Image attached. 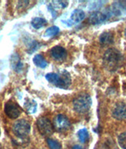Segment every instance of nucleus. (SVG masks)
<instances>
[{"instance_id":"13","label":"nucleus","mask_w":126,"mask_h":149,"mask_svg":"<svg viewBox=\"0 0 126 149\" xmlns=\"http://www.w3.org/2000/svg\"><path fill=\"white\" fill-rule=\"evenodd\" d=\"M31 24L32 26L35 29H39L46 25V24H47V21H46V20H45L44 18L35 17L32 20Z\"/></svg>"},{"instance_id":"8","label":"nucleus","mask_w":126,"mask_h":149,"mask_svg":"<svg viewBox=\"0 0 126 149\" xmlns=\"http://www.w3.org/2000/svg\"><path fill=\"white\" fill-rule=\"evenodd\" d=\"M112 116L117 120L126 119V104L124 102H118L112 110Z\"/></svg>"},{"instance_id":"15","label":"nucleus","mask_w":126,"mask_h":149,"mask_svg":"<svg viewBox=\"0 0 126 149\" xmlns=\"http://www.w3.org/2000/svg\"><path fill=\"white\" fill-rule=\"evenodd\" d=\"M77 136L78 138L80 140V141L81 143H85L88 141L89 139V134L87 129H81L80 130L78 133H77Z\"/></svg>"},{"instance_id":"7","label":"nucleus","mask_w":126,"mask_h":149,"mask_svg":"<svg viewBox=\"0 0 126 149\" xmlns=\"http://www.w3.org/2000/svg\"><path fill=\"white\" fill-rule=\"evenodd\" d=\"M54 128L58 132H65L70 129L71 123H70L69 118L64 115H58L54 118V123H53Z\"/></svg>"},{"instance_id":"5","label":"nucleus","mask_w":126,"mask_h":149,"mask_svg":"<svg viewBox=\"0 0 126 149\" xmlns=\"http://www.w3.org/2000/svg\"><path fill=\"white\" fill-rule=\"evenodd\" d=\"M39 132L43 136H50L54 132V126L49 118L46 117H41L36 122Z\"/></svg>"},{"instance_id":"22","label":"nucleus","mask_w":126,"mask_h":149,"mask_svg":"<svg viewBox=\"0 0 126 149\" xmlns=\"http://www.w3.org/2000/svg\"><path fill=\"white\" fill-rule=\"evenodd\" d=\"M0 149H3V146H2V145H1V144H0Z\"/></svg>"},{"instance_id":"19","label":"nucleus","mask_w":126,"mask_h":149,"mask_svg":"<svg viewBox=\"0 0 126 149\" xmlns=\"http://www.w3.org/2000/svg\"><path fill=\"white\" fill-rule=\"evenodd\" d=\"M118 144L121 148L126 149V132H124L119 135Z\"/></svg>"},{"instance_id":"9","label":"nucleus","mask_w":126,"mask_h":149,"mask_svg":"<svg viewBox=\"0 0 126 149\" xmlns=\"http://www.w3.org/2000/svg\"><path fill=\"white\" fill-rule=\"evenodd\" d=\"M50 55L56 61H62L66 59L67 51L62 46H55L50 50Z\"/></svg>"},{"instance_id":"2","label":"nucleus","mask_w":126,"mask_h":149,"mask_svg":"<svg viewBox=\"0 0 126 149\" xmlns=\"http://www.w3.org/2000/svg\"><path fill=\"white\" fill-rule=\"evenodd\" d=\"M46 79L55 86L61 89H67L71 85V76L69 72H62L58 73H48L45 75Z\"/></svg>"},{"instance_id":"3","label":"nucleus","mask_w":126,"mask_h":149,"mask_svg":"<svg viewBox=\"0 0 126 149\" xmlns=\"http://www.w3.org/2000/svg\"><path fill=\"white\" fill-rule=\"evenodd\" d=\"M92 101L90 95L88 93H81L75 98L73 102V106L75 111L79 114H84L88 112L92 106Z\"/></svg>"},{"instance_id":"20","label":"nucleus","mask_w":126,"mask_h":149,"mask_svg":"<svg viewBox=\"0 0 126 149\" xmlns=\"http://www.w3.org/2000/svg\"><path fill=\"white\" fill-rule=\"evenodd\" d=\"M72 149H83L82 147L80 146V145H79V144H76V145H74V146L73 147Z\"/></svg>"},{"instance_id":"18","label":"nucleus","mask_w":126,"mask_h":149,"mask_svg":"<svg viewBox=\"0 0 126 149\" xmlns=\"http://www.w3.org/2000/svg\"><path fill=\"white\" fill-rule=\"evenodd\" d=\"M46 143L50 149H62V144L56 140L52 138L46 139Z\"/></svg>"},{"instance_id":"21","label":"nucleus","mask_w":126,"mask_h":149,"mask_svg":"<svg viewBox=\"0 0 126 149\" xmlns=\"http://www.w3.org/2000/svg\"><path fill=\"white\" fill-rule=\"evenodd\" d=\"M124 34H125V37L126 38V27H125V32H124Z\"/></svg>"},{"instance_id":"16","label":"nucleus","mask_w":126,"mask_h":149,"mask_svg":"<svg viewBox=\"0 0 126 149\" xmlns=\"http://www.w3.org/2000/svg\"><path fill=\"white\" fill-rule=\"evenodd\" d=\"M13 59L11 60V62H12V66H13V69L15 70L16 72H20L22 68V63H21V60L18 55H13Z\"/></svg>"},{"instance_id":"12","label":"nucleus","mask_w":126,"mask_h":149,"mask_svg":"<svg viewBox=\"0 0 126 149\" xmlns=\"http://www.w3.org/2000/svg\"><path fill=\"white\" fill-rule=\"evenodd\" d=\"M85 18V13L82 10H75L71 14L70 21H72L73 24L80 23Z\"/></svg>"},{"instance_id":"23","label":"nucleus","mask_w":126,"mask_h":149,"mask_svg":"<svg viewBox=\"0 0 126 149\" xmlns=\"http://www.w3.org/2000/svg\"><path fill=\"white\" fill-rule=\"evenodd\" d=\"M0 134H1V130H0Z\"/></svg>"},{"instance_id":"6","label":"nucleus","mask_w":126,"mask_h":149,"mask_svg":"<svg viewBox=\"0 0 126 149\" xmlns=\"http://www.w3.org/2000/svg\"><path fill=\"white\" fill-rule=\"evenodd\" d=\"M4 111L6 116L11 119L18 118L22 112V109L19 106L18 103H16L13 100H9L5 104Z\"/></svg>"},{"instance_id":"1","label":"nucleus","mask_w":126,"mask_h":149,"mask_svg":"<svg viewBox=\"0 0 126 149\" xmlns=\"http://www.w3.org/2000/svg\"><path fill=\"white\" fill-rule=\"evenodd\" d=\"M123 61L122 54L118 49L111 48L107 49L103 55V66L110 72H115L121 67Z\"/></svg>"},{"instance_id":"11","label":"nucleus","mask_w":126,"mask_h":149,"mask_svg":"<svg viewBox=\"0 0 126 149\" xmlns=\"http://www.w3.org/2000/svg\"><path fill=\"white\" fill-rule=\"evenodd\" d=\"M114 41V36L112 31H105L99 36V42L103 46H107L113 43Z\"/></svg>"},{"instance_id":"10","label":"nucleus","mask_w":126,"mask_h":149,"mask_svg":"<svg viewBox=\"0 0 126 149\" xmlns=\"http://www.w3.org/2000/svg\"><path fill=\"white\" fill-rule=\"evenodd\" d=\"M108 18V16L102 12L95 11L93 12L89 17L88 21L92 24H99L103 23L104 21H106V19Z\"/></svg>"},{"instance_id":"4","label":"nucleus","mask_w":126,"mask_h":149,"mask_svg":"<svg viewBox=\"0 0 126 149\" xmlns=\"http://www.w3.org/2000/svg\"><path fill=\"white\" fill-rule=\"evenodd\" d=\"M13 132L16 136L20 139H25L30 133L31 126L28 121L20 119L14 123L12 127Z\"/></svg>"},{"instance_id":"14","label":"nucleus","mask_w":126,"mask_h":149,"mask_svg":"<svg viewBox=\"0 0 126 149\" xmlns=\"http://www.w3.org/2000/svg\"><path fill=\"white\" fill-rule=\"evenodd\" d=\"M33 62L37 67L41 68H45L47 66V62H46V59L42 56L41 54L36 55L33 58Z\"/></svg>"},{"instance_id":"17","label":"nucleus","mask_w":126,"mask_h":149,"mask_svg":"<svg viewBox=\"0 0 126 149\" xmlns=\"http://www.w3.org/2000/svg\"><path fill=\"white\" fill-rule=\"evenodd\" d=\"M59 28L58 27H57V26H52V27H50L48 29H46V31H45V33H44V36L45 37H54L56 35L58 34L59 32Z\"/></svg>"}]
</instances>
